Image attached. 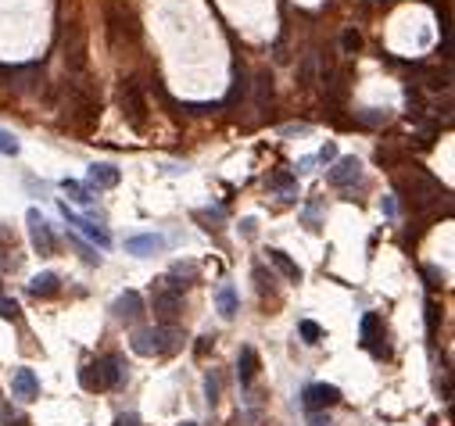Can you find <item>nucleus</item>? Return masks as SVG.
Here are the masks:
<instances>
[{
  "label": "nucleus",
  "instance_id": "37",
  "mask_svg": "<svg viewBox=\"0 0 455 426\" xmlns=\"http://www.w3.org/2000/svg\"><path fill=\"white\" fill-rule=\"evenodd\" d=\"M380 212H384V215H395V212H398L395 197H384V201H380Z\"/></svg>",
  "mask_w": 455,
  "mask_h": 426
},
{
  "label": "nucleus",
  "instance_id": "7",
  "mask_svg": "<svg viewBox=\"0 0 455 426\" xmlns=\"http://www.w3.org/2000/svg\"><path fill=\"white\" fill-rule=\"evenodd\" d=\"M326 179H330V186H355L358 179H362V162L358 158H337V165L326 172Z\"/></svg>",
  "mask_w": 455,
  "mask_h": 426
},
{
  "label": "nucleus",
  "instance_id": "18",
  "mask_svg": "<svg viewBox=\"0 0 455 426\" xmlns=\"http://www.w3.org/2000/svg\"><path fill=\"white\" fill-rule=\"evenodd\" d=\"M79 384H83L86 390H108V380H104V366H101V358L79 369Z\"/></svg>",
  "mask_w": 455,
  "mask_h": 426
},
{
  "label": "nucleus",
  "instance_id": "21",
  "mask_svg": "<svg viewBox=\"0 0 455 426\" xmlns=\"http://www.w3.org/2000/svg\"><path fill=\"white\" fill-rule=\"evenodd\" d=\"M419 75L427 79V90H448V83H452L448 68H445V72H441V68H423Z\"/></svg>",
  "mask_w": 455,
  "mask_h": 426
},
{
  "label": "nucleus",
  "instance_id": "15",
  "mask_svg": "<svg viewBox=\"0 0 455 426\" xmlns=\"http://www.w3.org/2000/svg\"><path fill=\"white\" fill-rule=\"evenodd\" d=\"M215 308H219L223 319H233V315L241 312V297H237V290H233L230 283H223V287L215 290Z\"/></svg>",
  "mask_w": 455,
  "mask_h": 426
},
{
  "label": "nucleus",
  "instance_id": "16",
  "mask_svg": "<svg viewBox=\"0 0 455 426\" xmlns=\"http://www.w3.org/2000/svg\"><path fill=\"white\" fill-rule=\"evenodd\" d=\"M58 287H61V276L58 273H40V276L29 279V294H33V297H54Z\"/></svg>",
  "mask_w": 455,
  "mask_h": 426
},
{
  "label": "nucleus",
  "instance_id": "5",
  "mask_svg": "<svg viewBox=\"0 0 455 426\" xmlns=\"http://www.w3.org/2000/svg\"><path fill=\"white\" fill-rule=\"evenodd\" d=\"M25 223H29V236H33L36 255H40V258H51V255H54V233H51V226H47V218H43L36 208H29Z\"/></svg>",
  "mask_w": 455,
  "mask_h": 426
},
{
  "label": "nucleus",
  "instance_id": "9",
  "mask_svg": "<svg viewBox=\"0 0 455 426\" xmlns=\"http://www.w3.org/2000/svg\"><path fill=\"white\" fill-rule=\"evenodd\" d=\"M362 344L366 348L380 358V355H387V344H384V319L376 312H366L362 315Z\"/></svg>",
  "mask_w": 455,
  "mask_h": 426
},
{
  "label": "nucleus",
  "instance_id": "39",
  "mask_svg": "<svg viewBox=\"0 0 455 426\" xmlns=\"http://www.w3.org/2000/svg\"><path fill=\"white\" fill-rule=\"evenodd\" d=\"M308 426H334L330 419H326L323 412H312V419H308Z\"/></svg>",
  "mask_w": 455,
  "mask_h": 426
},
{
  "label": "nucleus",
  "instance_id": "6",
  "mask_svg": "<svg viewBox=\"0 0 455 426\" xmlns=\"http://www.w3.org/2000/svg\"><path fill=\"white\" fill-rule=\"evenodd\" d=\"M341 401V390L334 384H308L302 390V405L308 408V412H323V408H330Z\"/></svg>",
  "mask_w": 455,
  "mask_h": 426
},
{
  "label": "nucleus",
  "instance_id": "36",
  "mask_svg": "<svg viewBox=\"0 0 455 426\" xmlns=\"http://www.w3.org/2000/svg\"><path fill=\"white\" fill-rule=\"evenodd\" d=\"M212 344H215V337H201V340H197V355L205 358V355L212 351Z\"/></svg>",
  "mask_w": 455,
  "mask_h": 426
},
{
  "label": "nucleus",
  "instance_id": "1",
  "mask_svg": "<svg viewBox=\"0 0 455 426\" xmlns=\"http://www.w3.org/2000/svg\"><path fill=\"white\" fill-rule=\"evenodd\" d=\"M130 348L144 358H162V355H176L183 348V329L176 326H147V329H136Z\"/></svg>",
  "mask_w": 455,
  "mask_h": 426
},
{
  "label": "nucleus",
  "instance_id": "22",
  "mask_svg": "<svg viewBox=\"0 0 455 426\" xmlns=\"http://www.w3.org/2000/svg\"><path fill=\"white\" fill-rule=\"evenodd\" d=\"M233 426H265V412L262 408H244L233 416Z\"/></svg>",
  "mask_w": 455,
  "mask_h": 426
},
{
  "label": "nucleus",
  "instance_id": "32",
  "mask_svg": "<svg viewBox=\"0 0 455 426\" xmlns=\"http://www.w3.org/2000/svg\"><path fill=\"white\" fill-rule=\"evenodd\" d=\"M205 398H208V405L219 401V376H215V373L205 376Z\"/></svg>",
  "mask_w": 455,
  "mask_h": 426
},
{
  "label": "nucleus",
  "instance_id": "34",
  "mask_svg": "<svg viewBox=\"0 0 455 426\" xmlns=\"http://www.w3.org/2000/svg\"><path fill=\"white\" fill-rule=\"evenodd\" d=\"M316 162H337V147H334V144H326V147L319 151V158H316Z\"/></svg>",
  "mask_w": 455,
  "mask_h": 426
},
{
  "label": "nucleus",
  "instance_id": "11",
  "mask_svg": "<svg viewBox=\"0 0 455 426\" xmlns=\"http://www.w3.org/2000/svg\"><path fill=\"white\" fill-rule=\"evenodd\" d=\"M165 236L162 233H140V236H130L125 240V251L130 255H136V258H147V255H158V251H165Z\"/></svg>",
  "mask_w": 455,
  "mask_h": 426
},
{
  "label": "nucleus",
  "instance_id": "2",
  "mask_svg": "<svg viewBox=\"0 0 455 426\" xmlns=\"http://www.w3.org/2000/svg\"><path fill=\"white\" fill-rule=\"evenodd\" d=\"M398 194L405 197V204H409L413 212H427V208H434V204L445 197L441 183H437L434 176H427L423 168H413L409 176L398 179Z\"/></svg>",
  "mask_w": 455,
  "mask_h": 426
},
{
  "label": "nucleus",
  "instance_id": "10",
  "mask_svg": "<svg viewBox=\"0 0 455 426\" xmlns=\"http://www.w3.org/2000/svg\"><path fill=\"white\" fill-rule=\"evenodd\" d=\"M112 312H115L119 323H136L140 315H144V297H140L136 290H122L119 301L112 305Z\"/></svg>",
  "mask_w": 455,
  "mask_h": 426
},
{
  "label": "nucleus",
  "instance_id": "23",
  "mask_svg": "<svg viewBox=\"0 0 455 426\" xmlns=\"http://www.w3.org/2000/svg\"><path fill=\"white\" fill-rule=\"evenodd\" d=\"M437 326H441V308H437V301L430 297L427 301V334L430 337H437Z\"/></svg>",
  "mask_w": 455,
  "mask_h": 426
},
{
  "label": "nucleus",
  "instance_id": "35",
  "mask_svg": "<svg viewBox=\"0 0 455 426\" xmlns=\"http://www.w3.org/2000/svg\"><path fill=\"white\" fill-rule=\"evenodd\" d=\"M0 247H4V251H14V233H8L4 226H0Z\"/></svg>",
  "mask_w": 455,
  "mask_h": 426
},
{
  "label": "nucleus",
  "instance_id": "8",
  "mask_svg": "<svg viewBox=\"0 0 455 426\" xmlns=\"http://www.w3.org/2000/svg\"><path fill=\"white\" fill-rule=\"evenodd\" d=\"M61 215H65V223H69V226H75V229H79L83 236H90V240H97V247H108V244H112V236H108V229H104V226H97L93 218L75 215V212L69 208V204H61Z\"/></svg>",
  "mask_w": 455,
  "mask_h": 426
},
{
  "label": "nucleus",
  "instance_id": "40",
  "mask_svg": "<svg viewBox=\"0 0 455 426\" xmlns=\"http://www.w3.org/2000/svg\"><path fill=\"white\" fill-rule=\"evenodd\" d=\"M180 426H201V423H180Z\"/></svg>",
  "mask_w": 455,
  "mask_h": 426
},
{
  "label": "nucleus",
  "instance_id": "3",
  "mask_svg": "<svg viewBox=\"0 0 455 426\" xmlns=\"http://www.w3.org/2000/svg\"><path fill=\"white\" fill-rule=\"evenodd\" d=\"M151 305H154V315L162 319V326H172L176 315H180V308H183V294L162 287V283H154L151 287Z\"/></svg>",
  "mask_w": 455,
  "mask_h": 426
},
{
  "label": "nucleus",
  "instance_id": "26",
  "mask_svg": "<svg viewBox=\"0 0 455 426\" xmlns=\"http://www.w3.org/2000/svg\"><path fill=\"white\" fill-rule=\"evenodd\" d=\"M22 315V308H19V301H11V297H0V319H8V323H14Z\"/></svg>",
  "mask_w": 455,
  "mask_h": 426
},
{
  "label": "nucleus",
  "instance_id": "30",
  "mask_svg": "<svg viewBox=\"0 0 455 426\" xmlns=\"http://www.w3.org/2000/svg\"><path fill=\"white\" fill-rule=\"evenodd\" d=\"M341 47H344V51H348V54H355L358 47H362V36H358L355 29H344V36H341Z\"/></svg>",
  "mask_w": 455,
  "mask_h": 426
},
{
  "label": "nucleus",
  "instance_id": "38",
  "mask_svg": "<svg viewBox=\"0 0 455 426\" xmlns=\"http://www.w3.org/2000/svg\"><path fill=\"white\" fill-rule=\"evenodd\" d=\"M115 426H140V419H136L133 412H125V416H119V419H115Z\"/></svg>",
  "mask_w": 455,
  "mask_h": 426
},
{
  "label": "nucleus",
  "instance_id": "19",
  "mask_svg": "<svg viewBox=\"0 0 455 426\" xmlns=\"http://www.w3.org/2000/svg\"><path fill=\"white\" fill-rule=\"evenodd\" d=\"M265 255H269V262L276 265V269L280 273H284L291 283H302V269H297V262H291L287 255H284V251H276V247H269V251H265Z\"/></svg>",
  "mask_w": 455,
  "mask_h": 426
},
{
  "label": "nucleus",
  "instance_id": "25",
  "mask_svg": "<svg viewBox=\"0 0 455 426\" xmlns=\"http://www.w3.org/2000/svg\"><path fill=\"white\" fill-rule=\"evenodd\" d=\"M319 212H323V201H312L308 208L302 212V218H305V226H308V229H319Z\"/></svg>",
  "mask_w": 455,
  "mask_h": 426
},
{
  "label": "nucleus",
  "instance_id": "33",
  "mask_svg": "<svg viewBox=\"0 0 455 426\" xmlns=\"http://www.w3.org/2000/svg\"><path fill=\"white\" fill-rule=\"evenodd\" d=\"M0 419H4V426H25V419L19 412H11V405H4V412H0Z\"/></svg>",
  "mask_w": 455,
  "mask_h": 426
},
{
  "label": "nucleus",
  "instance_id": "27",
  "mask_svg": "<svg viewBox=\"0 0 455 426\" xmlns=\"http://www.w3.org/2000/svg\"><path fill=\"white\" fill-rule=\"evenodd\" d=\"M273 97V75L269 72H258V104H265Z\"/></svg>",
  "mask_w": 455,
  "mask_h": 426
},
{
  "label": "nucleus",
  "instance_id": "14",
  "mask_svg": "<svg viewBox=\"0 0 455 426\" xmlns=\"http://www.w3.org/2000/svg\"><path fill=\"white\" fill-rule=\"evenodd\" d=\"M237 376H241L244 387L255 384V376H258V351L255 348H241V355H237Z\"/></svg>",
  "mask_w": 455,
  "mask_h": 426
},
{
  "label": "nucleus",
  "instance_id": "28",
  "mask_svg": "<svg viewBox=\"0 0 455 426\" xmlns=\"http://www.w3.org/2000/svg\"><path fill=\"white\" fill-rule=\"evenodd\" d=\"M0 154H8V158L19 154V140H14V133H8V129H0Z\"/></svg>",
  "mask_w": 455,
  "mask_h": 426
},
{
  "label": "nucleus",
  "instance_id": "20",
  "mask_svg": "<svg viewBox=\"0 0 455 426\" xmlns=\"http://www.w3.org/2000/svg\"><path fill=\"white\" fill-rule=\"evenodd\" d=\"M61 190H65L72 201H79V204H93V194H90V186L83 183H75V179H61Z\"/></svg>",
  "mask_w": 455,
  "mask_h": 426
},
{
  "label": "nucleus",
  "instance_id": "13",
  "mask_svg": "<svg viewBox=\"0 0 455 426\" xmlns=\"http://www.w3.org/2000/svg\"><path fill=\"white\" fill-rule=\"evenodd\" d=\"M119 179H122V172L115 165H108V162L90 165V172H86V183L97 186V190H112V186H119Z\"/></svg>",
  "mask_w": 455,
  "mask_h": 426
},
{
  "label": "nucleus",
  "instance_id": "29",
  "mask_svg": "<svg viewBox=\"0 0 455 426\" xmlns=\"http://www.w3.org/2000/svg\"><path fill=\"white\" fill-rule=\"evenodd\" d=\"M72 244H75V251L83 255V262H86V265H97V262H101V255H97V251H93L90 244H83L79 236H72Z\"/></svg>",
  "mask_w": 455,
  "mask_h": 426
},
{
  "label": "nucleus",
  "instance_id": "12",
  "mask_svg": "<svg viewBox=\"0 0 455 426\" xmlns=\"http://www.w3.org/2000/svg\"><path fill=\"white\" fill-rule=\"evenodd\" d=\"M11 390H14V398H22V401H36V398H40V380H36V373L25 369V366L14 369Z\"/></svg>",
  "mask_w": 455,
  "mask_h": 426
},
{
  "label": "nucleus",
  "instance_id": "24",
  "mask_svg": "<svg viewBox=\"0 0 455 426\" xmlns=\"http://www.w3.org/2000/svg\"><path fill=\"white\" fill-rule=\"evenodd\" d=\"M297 329H302L305 344H319V340H323V326H319V323H312V319H305V323L297 326Z\"/></svg>",
  "mask_w": 455,
  "mask_h": 426
},
{
  "label": "nucleus",
  "instance_id": "17",
  "mask_svg": "<svg viewBox=\"0 0 455 426\" xmlns=\"http://www.w3.org/2000/svg\"><path fill=\"white\" fill-rule=\"evenodd\" d=\"M269 190H276L284 201H297V179H294V172H273V176H269Z\"/></svg>",
  "mask_w": 455,
  "mask_h": 426
},
{
  "label": "nucleus",
  "instance_id": "4",
  "mask_svg": "<svg viewBox=\"0 0 455 426\" xmlns=\"http://www.w3.org/2000/svg\"><path fill=\"white\" fill-rule=\"evenodd\" d=\"M122 112L130 118V125H144V115H147V101L140 93V83L136 79H122Z\"/></svg>",
  "mask_w": 455,
  "mask_h": 426
},
{
  "label": "nucleus",
  "instance_id": "31",
  "mask_svg": "<svg viewBox=\"0 0 455 426\" xmlns=\"http://www.w3.org/2000/svg\"><path fill=\"white\" fill-rule=\"evenodd\" d=\"M255 283H258L262 294H273V276L265 273V265H255Z\"/></svg>",
  "mask_w": 455,
  "mask_h": 426
}]
</instances>
